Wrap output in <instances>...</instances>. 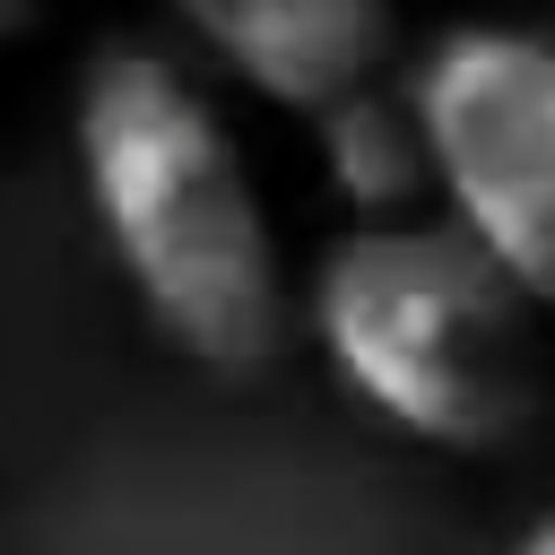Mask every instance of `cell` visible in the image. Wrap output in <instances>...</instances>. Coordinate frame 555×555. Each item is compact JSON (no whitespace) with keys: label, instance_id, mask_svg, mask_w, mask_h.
Returning a JSON list of instances; mask_svg holds the SVG:
<instances>
[{"label":"cell","instance_id":"6da1fadb","mask_svg":"<svg viewBox=\"0 0 555 555\" xmlns=\"http://www.w3.org/2000/svg\"><path fill=\"white\" fill-rule=\"evenodd\" d=\"M69 147L87 217L165 347L208 373L269 364L295 330L286 234L199 61L104 43L69 95Z\"/></svg>","mask_w":555,"mask_h":555},{"label":"cell","instance_id":"7a4b0ae2","mask_svg":"<svg viewBox=\"0 0 555 555\" xmlns=\"http://www.w3.org/2000/svg\"><path fill=\"white\" fill-rule=\"evenodd\" d=\"M295 321L364 416L451 460L512 451L555 390L546 321L442 208L408 225H347L304 278Z\"/></svg>","mask_w":555,"mask_h":555},{"label":"cell","instance_id":"3957f363","mask_svg":"<svg viewBox=\"0 0 555 555\" xmlns=\"http://www.w3.org/2000/svg\"><path fill=\"white\" fill-rule=\"evenodd\" d=\"M399 78L434 147L442 217L555 330V35L451 26Z\"/></svg>","mask_w":555,"mask_h":555},{"label":"cell","instance_id":"277c9868","mask_svg":"<svg viewBox=\"0 0 555 555\" xmlns=\"http://www.w3.org/2000/svg\"><path fill=\"white\" fill-rule=\"evenodd\" d=\"M182 35L217 78L260 95L269 113H295L304 130L338 113L347 95L399 78V17L373 0H251V9H182Z\"/></svg>","mask_w":555,"mask_h":555},{"label":"cell","instance_id":"5b68a950","mask_svg":"<svg viewBox=\"0 0 555 555\" xmlns=\"http://www.w3.org/2000/svg\"><path fill=\"white\" fill-rule=\"evenodd\" d=\"M312 165H321V191L347 208V225H408V217H434V147H425V121L408 104V78H382L364 95H347L338 113L312 121Z\"/></svg>","mask_w":555,"mask_h":555},{"label":"cell","instance_id":"8992f818","mask_svg":"<svg viewBox=\"0 0 555 555\" xmlns=\"http://www.w3.org/2000/svg\"><path fill=\"white\" fill-rule=\"evenodd\" d=\"M512 555H555V512H546V520H529V529L512 538Z\"/></svg>","mask_w":555,"mask_h":555},{"label":"cell","instance_id":"52a82bcc","mask_svg":"<svg viewBox=\"0 0 555 555\" xmlns=\"http://www.w3.org/2000/svg\"><path fill=\"white\" fill-rule=\"evenodd\" d=\"M17 35H35V17L26 9H0V43H17Z\"/></svg>","mask_w":555,"mask_h":555}]
</instances>
